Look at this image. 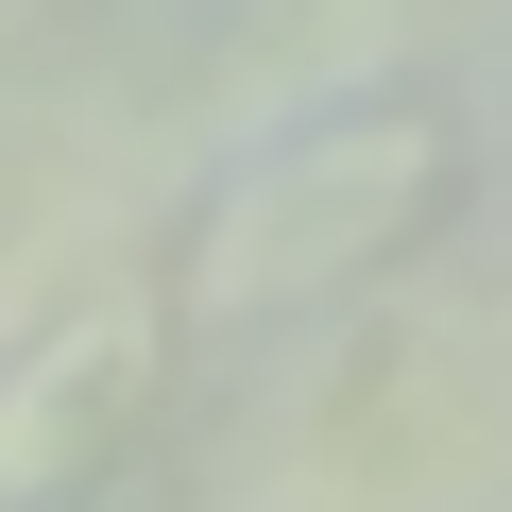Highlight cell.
I'll return each mask as SVG.
<instances>
[{
	"mask_svg": "<svg viewBox=\"0 0 512 512\" xmlns=\"http://www.w3.org/2000/svg\"><path fill=\"white\" fill-rule=\"evenodd\" d=\"M461 205H478V120L444 103V69H359V86L291 103L274 137H239L171 205L154 308H171V342H291V325L393 291Z\"/></svg>",
	"mask_w": 512,
	"mask_h": 512,
	"instance_id": "1",
	"label": "cell"
},
{
	"mask_svg": "<svg viewBox=\"0 0 512 512\" xmlns=\"http://www.w3.org/2000/svg\"><path fill=\"white\" fill-rule=\"evenodd\" d=\"M154 393H171L154 274L69 291L35 342H0V512H103L137 478V444H154Z\"/></svg>",
	"mask_w": 512,
	"mask_h": 512,
	"instance_id": "2",
	"label": "cell"
},
{
	"mask_svg": "<svg viewBox=\"0 0 512 512\" xmlns=\"http://www.w3.org/2000/svg\"><path fill=\"white\" fill-rule=\"evenodd\" d=\"M0 239H18V171H0Z\"/></svg>",
	"mask_w": 512,
	"mask_h": 512,
	"instance_id": "3",
	"label": "cell"
}]
</instances>
